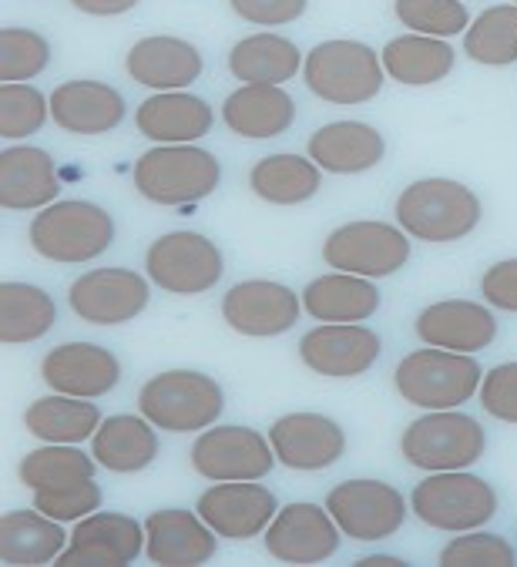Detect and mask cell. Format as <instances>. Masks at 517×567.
Segmentation results:
<instances>
[{
  "label": "cell",
  "instance_id": "cell-1",
  "mask_svg": "<svg viewBox=\"0 0 517 567\" xmlns=\"http://www.w3.org/2000/svg\"><path fill=\"white\" fill-rule=\"evenodd\" d=\"M400 229L417 243H457L480 221V198L454 178L410 182L393 205Z\"/></svg>",
  "mask_w": 517,
  "mask_h": 567
},
{
  "label": "cell",
  "instance_id": "cell-2",
  "mask_svg": "<svg viewBox=\"0 0 517 567\" xmlns=\"http://www.w3.org/2000/svg\"><path fill=\"white\" fill-rule=\"evenodd\" d=\"M115 243V218L84 198H64L41 208L31 221V246L48 262L81 266L105 256Z\"/></svg>",
  "mask_w": 517,
  "mask_h": 567
},
{
  "label": "cell",
  "instance_id": "cell-3",
  "mask_svg": "<svg viewBox=\"0 0 517 567\" xmlns=\"http://www.w3.org/2000/svg\"><path fill=\"white\" fill-rule=\"evenodd\" d=\"M396 393L424 410H454L467 403L474 393H480L484 370L471 353L454 350H413L396 363L393 373Z\"/></svg>",
  "mask_w": 517,
  "mask_h": 567
},
{
  "label": "cell",
  "instance_id": "cell-4",
  "mask_svg": "<svg viewBox=\"0 0 517 567\" xmlns=\"http://www.w3.org/2000/svg\"><path fill=\"white\" fill-rule=\"evenodd\" d=\"M138 410L158 430L198 433L209 430L223 416L226 393L213 377H205L198 370H168L152 377L138 390Z\"/></svg>",
  "mask_w": 517,
  "mask_h": 567
},
{
  "label": "cell",
  "instance_id": "cell-5",
  "mask_svg": "<svg viewBox=\"0 0 517 567\" xmlns=\"http://www.w3.org/2000/svg\"><path fill=\"white\" fill-rule=\"evenodd\" d=\"M135 188L155 205H192L209 198L223 182L213 152L195 145H158L135 162Z\"/></svg>",
  "mask_w": 517,
  "mask_h": 567
},
{
  "label": "cell",
  "instance_id": "cell-6",
  "mask_svg": "<svg viewBox=\"0 0 517 567\" xmlns=\"http://www.w3.org/2000/svg\"><path fill=\"white\" fill-rule=\"evenodd\" d=\"M484 446H487L484 426L457 410H431L427 416L413 420L400 436L403 461L427 474L467 471L484 457Z\"/></svg>",
  "mask_w": 517,
  "mask_h": 567
},
{
  "label": "cell",
  "instance_id": "cell-7",
  "mask_svg": "<svg viewBox=\"0 0 517 567\" xmlns=\"http://www.w3.org/2000/svg\"><path fill=\"white\" fill-rule=\"evenodd\" d=\"M302 81L330 104H363L383 87V58L363 41H323L306 54Z\"/></svg>",
  "mask_w": 517,
  "mask_h": 567
},
{
  "label": "cell",
  "instance_id": "cell-8",
  "mask_svg": "<svg viewBox=\"0 0 517 567\" xmlns=\"http://www.w3.org/2000/svg\"><path fill=\"white\" fill-rule=\"evenodd\" d=\"M410 507L434 530L464 534L494 520L497 494L484 477H474L467 471H437L413 487Z\"/></svg>",
  "mask_w": 517,
  "mask_h": 567
},
{
  "label": "cell",
  "instance_id": "cell-9",
  "mask_svg": "<svg viewBox=\"0 0 517 567\" xmlns=\"http://www.w3.org/2000/svg\"><path fill=\"white\" fill-rule=\"evenodd\" d=\"M323 259L337 272H353L366 279H383L410 262V239L390 221H347L323 243Z\"/></svg>",
  "mask_w": 517,
  "mask_h": 567
},
{
  "label": "cell",
  "instance_id": "cell-10",
  "mask_svg": "<svg viewBox=\"0 0 517 567\" xmlns=\"http://www.w3.org/2000/svg\"><path fill=\"white\" fill-rule=\"evenodd\" d=\"M148 279L172 296H201L219 286L226 259L213 239L198 233H168L145 256Z\"/></svg>",
  "mask_w": 517,
  "mask_h": 567
},
{
  "label": "cell",
  "instance_id": "cell-11",
  "mask_svg": "<svg viewBox=\"0 0 517 567\" xmlns=\"http://www.w3.org/2000/svg\"><path fill=\"white\" fill-rule=\"evenodd\" d=\"M192 467L205 481H262L276 467V450L249 426H209L192 443Z\"/></svg>",
  "mask_w": 517,
  "mask_h": 567
},
{
  "label": "cell",
  "instance_id": "cell-12",
  "mask_svg": "<svg viewBox=\"0 0 517 567\" xmlns=\"http://www.w3.org/2000/svg\"><path fill=\"white\" fill-rule=\"evenodd\" d=\"M148 282L135 269L105 266L77 276L68 289V306L91 326H122L148 309Z\"/></svg>",
  "mask_w": 517,
  "mask_h": 567
},
{
  "label": "cell",
  "instance_id": "cell-13",
  "mask_svg": "<svg viewBox=\"0 0 517 567\" xmlns=\"http://www.w3.org/2000/svg\"><path fill=\"white\" fill-rule=\"evenodd\" d=\"M327 511L340 524L343 537L386 540L406 520V501L383 481H343L327 494Z\"/></svg>",
  "mask_w": 517,
  "mask_h": 567
},
{
  "label": "cell",
  "instance_id": "cell-14",
  "mask_svg": "<svg viewBox=\"0 0 517 567\" xmlns=\"http://www.w3.org/2000/svg\"><path fill=\"white\" fill-rule=\"evenodd\" d=\"M380 336L363 322H323L299 339V360L306 370L330 380L363 377L380 360Z\"/></svg>",
  "mask_w": 517,
  "mask_h": 567
},
{
  "label": "cell",
  "instance_id": "cell-15",
  "mask_svg": "<svg viewBox=\"0 0 517 567\" xmlns=\"http://www.w3.org/2000/svg\"><path fill=\"white\" fill-rule=\"evenodd\" d=\"M340 524L327 507L286 504L266 527V550L279 564H323L340 550Z\"/></svg>",
  "mask_w": 517,
  "mask_h": 567
},
{
  "label": "cell",
  "instance_id": "cell-16",
  "mask_svg": "<svg viewBox=\"0 0 517 567\" xmlns=\"http://www.w3.org/2000/svg\"><path fill=\"white\" fill-rule=\"evenodd\" d=\"M145 550V527L128 514L94 511L77 520L71 544L61 550L58 564L64 567H128Z\"/></svg>",
  "mask_w": 517,
  "mask_h": 567
},
{
  "label": "cell",
  "instance_id": "cell-17",
  "mask_svg": "<svg viewBox=\"0 0 517 567\" xmlns=\"http://www.w3.org/2000/svg\"><path fill=\"white\" fill-rule=\"evenodd\" d=\"M226 540H252L266 534L272 517L279 514V501L269 487L256 481H216L198 497L195 507Z\"/></svg>",
  "mask_w": 517,
  "mask_h": 567
},
{
  "label": "cell",
  "instance_id": "cell-18",
  "mask_svg": "<svg viewBox=\"0 0 517 567\" xmlns=\"http://www.w3.org/2000/svg\"><path fill=\"white\" fill-rule=\"evenodd\" d=\"M302 316V296L272 279H246L236 282L223 296V319L252 339H269L289 332Z\"/></svg>",
  "mask_w": 517,
  "mask_h": 567
},
{
  "label": "cell",
  "instance_id": "cell-19",
  "mask_svg": "<svg viewBox=\"0 0 517 567\" xmlns=\"http://www.w3.org/2000/svg\"><path fill=\"white\" fill-rule=\"evenodd\" d=\"M269 443L289 471H327L343 457L347 433L323 413H286L269 426Z\"/></svg>",
  "mask_w": 517,
  "mask_h": 567
},
{
  "label": "cell",
  "instance_id": "cell-20",
  "mask_svg": "<svg viewBox=\"0 0 517 567\" xmlns=\"http://www.w3.org/2000/svg\"><path fill=\"white\" fill-rule=\"evenodd\" d=\"M41 380L54 393L97 400L122 383V363L97 343H61L41 360Z\"/></svg>",
  "mask_w": 517,
  "mask_h": 567
},
{
  "label": "cell",
  "instance_id": "cell-21",
  "mask_svg": "<svg viewBox=\"0 0 517 567\" xmlns=\"http://www.w3.org/2000/svg\"><path fill=\"white\" fill-rule=\"evenodd\" d=\"M219 534L201 514L168 507L145 520V557L158 567H198L216 557Z\"/></svg>",
  "mask_w": 517,
  "mask_h": 567
},
{
  "label": "cell",
  "instance_id": "cell-22",
  "mask_svg": "<svg viewBox=\"0 0 517 567\" xmlns=\"http://www.w3.org/2000/svg\"><path fill=\"white\" fill-rule=\"evenodd\" d=\"M413 329H417L424 347L454 350V353H480L497 339L494 312L471 299H444L427 306L417 316Z\"/></svg>",
  "mask_w": 517,
  "mask_h": 567
},
{
  "label": "cell",
  "instance_id": "cell-23",
  "mask_svg": "<svg viewBox=\"0 0 517 567\" xmlns=\"http://www.w3.org/2000/svg\"><path fill=\"white\" fill-rule=\"evenodd\" d=\"M51 118L71 135H108L125 122V97L105 81H64L51 91Z\"/></svg>",
  "mask_w": 517,
  "mask_h": 567
},
{
  "label": "cell",
  "instance_id": "cell-24",
  "mask_svg": "<svg viewBox=\"0 0 517 567\" xmlns=\"http://www.w3.org/2000/svg\"><path fill=\"white\" fill-rule=\"evenodd\" d=\"M128 78L155 91H182L198 81L205 61L195 44L168 34L142 38L125 58Z\"/></svg>",
  "mask_w": 517,
  "mask_h": 567
},
{
  "label": "cell",
  "instance_id": "cell-25",
  "mask_svg": "<svg viewBox=\"0 0 517 567\" xmlns=\"http://www.w3.org/2000/svg\"><path fill=\"white\" fill-rule=\"evenodd\" d=\"M135 125L145 138L158 145H192L213 128V107L188 91H158L142 101Z\"/></svg>",
  "mask_w": 517,
  "mask_h": 567
},
{
  "label": "cell",
  "instance_id": "cell-26",
  "mask_svg": "<svg viewBox=\"0 0 517 567\" xmlns=\"http://www.w3.org/2000/svg\"><path fill=\"white\" fill-rule=\"evenodd\" d=\"M61 192L58 168L44 148L14 145L0 152V205L8 212L48 208Z\"/></svg>",
  "mask_w": 517,
  "mask_h": 567
},
{
  "label": "cell",
  "instance_id": "cell-27",
  "mask_svg": "<svg viewBox=\"0 0 517 567\" xmlns=\"http://www.w3.org/2000/svg\"><path fill=\"white\" fill-rule=\"evenodd\" d=\"M158 426L148 416H132L118 413L101 420L97 433L91 436V457L97 467H105L112 474H138L152 467L158 457Z\"/></svg>",
  "mask_w": 517,
  "mask_h": 567
},
{
  "label": "cell",
  "instance_id": "cell-28",
  "mask_svg": "<svg viewBox=\"0 0 517 567\" xmlns=\"http://www.w3.org/2000/svg\"><path fill=\"white\" fill-rule=\"evenodd\" d=\"M296 118V101L282 84H242L223 104V122L239 138H276Z\"/></svg>",
  "mask_w": 517,
  "mask_h": 567
},
{
  "label": "cell",
  "instance_id": "cell-29",
  "mask_svg": "<svg viewBox=\"0 0 517 567\" xmlns=\"http://www.w3.org/2000/svg\"><path fill=\"white\" fill-rule=\"evenodd\" d=\"M386 142L373 125L333 122L309 138V158L333 175H360L383 162Z\"/></svg>",
  "mask_w": 517,
  "mask_h": 567
},
{
  "label": "cell",
  "instance_id": "cell-30",
  "mask_svg": "<svg viewBox=\"0 0 517 567\" xmlns=\"http://www.w3.org/2000/svg\"><path fill=\"white\" fill-rule=\"evenodd\" d=\"M71 544L61 520L34 511H8L0 517V560L8 567H34L51 564Z\"/></svg>",
  "mask_w": 517,
  "mask_h": 567
},
{
  "label": "cell",
  "instance_id": "cell-31",
  "mask_svg": "<svg viewBox=\"0 0 517 567\" xmlns=\"http://www.w3.org/2000/svg\"><path fill=\"white\" fill-rule=\"evenodd\" d=\"M302 309L320 322H366L380 309V289L366 276L330 272L302 289Z\"/></svg>",
  "mask_w": 517,
  "mask_h": 567
},
{
  "label": "cell",
  "instance_id": "cell-32",
  "mask_svg": "<svg viewBox=\"0 0 517 567\" xmlns=\"http://www.w3.org/2000/svg\"><path fill=\"white\" fill-rule=\"evenodd\" d=\"M58 322L54 299L31 282H4L0 286V343L24 347L38 343Z\"/></svg>",
  "mask_w": 517,
  "mask_h": 567
},
{
  "label": "cell",
  "instance_id": "cell-33",
  "mask_svg": "<svg viewBox=\"0 0 517 567\" xmlns=\"http://www.w3.org/2000/svg\"><path fill=\"white\" fill-rule=\"evenodd\" d=\"M229 71L242 84H282L302 71V51L282 34H252L229 51Z\"/></svg>",
  "mask_w": 517,
  "mask_h": 567
},
{
  "label": "cell",
  "instance_id": "cell-34",
  "mask_svg": "<svg viewBox=\"0 0 517 567\" xmlns=\"http://www.w3.org/2000/svg\"><path fill=\"white\" fill-rule=\"evenodd\" d=\"M24 426L38 440L48 443H81L91 440L101 426V410L91 400L81 396H41L24 410Z\"/></svg>",
  "mask_w": 517,
  "mask_h": 567
},
{
  "label": "cell",
  "instance_id": "cell-35",
  "mask_svg": "<svg viewBox=\"0 0 517 567\" xmlns=\"http://www.w3.org/2000/svg\"><path fill=\"white\" fill-rule=\"evenodd\" d=\"M380 58H383V71L400 84H437L454 68V48L427 34L393 38Z\"/></svg>",
  "mask_w": 517,
  "mask_h": 567
},
{
  "label": "cell",
  "instance_id": "cell-36",
  "mask_svg": "<svg viewBox=\"0 0 517 567\" xmlns=\"http://www.w3.org/2000/svg\"><path fill=\"white\" fill-rule=\"evenodd\" d=\"M320 165L302 155H269L249 172V188L272 205H302L320 192Z\"/></svg>",
  "mask_w": 517,
  "mask_h": 567
},
{
  "label": "cell",
  "instance_id": "cell-37",
  "mask_svg": "<svg viewBox=\"0 0 517 567\" xmlns=\"http://www.w3.org/2000/svg\"><path fill=\"white\" fill-rule=\"evenodd\" d=\"M94 457L74 443H48L31 450L18 467V477L31 491H61L94 481Z\"/></svg>",
  "mask_w": 517,
  "mask_h": 567
},
{
  "label": "cell",
  "instance_id": "cell-38",
  "mask_svg": "<svg viewBox=\"0 0 517 567\" xmlns=\"http://www.w3.org/2000/svg\"><path fill=\"white\" fill-rule=\"evenodd\" d=\"M464 54L477 64L504 68L517 61V4L487 8L464 31Z\"/></svg>",
  "mask_w": 517,
  "mask_h": 567
},
{
  "label": "cell",
  "instance_id": "cell-39",
  "mask_svg": "<svg viewBox=\"0 0 517 567\" xmlns=\"http://www.w3.org/2000/svg\"><path fill=\"white\" fill-rule=\"evenodd\" d=\"M51 61V44L44 34L28 28H4L0 31V81L21 84L38 78Z\"/></svg>",
  "mask_w": 517,
  "mask_h": 567
},
{
  "label": "cell",
  "instance_id": "cell-40",
  "mask_svg": "<svg viewBox=\"0 0 517 567\" xmlns=\"http://www.w3.org/2000/svg\"><path fill=\"white\" fill-rule=\"evenodd\" d=\"M396 21L410 28V34L427 38H454L471 28L467 8L461 0H396Z\"/></svg>",
  "mask_w": 517,
  "mask_h": 567
},
{
  "label": "cell",
  "instance_id": "cell-41",
  "mask_svg": "<svg viewBox=\"0 0 517 567\" xmlns=\"http://www.w3.org/2000/svg\"><path fill=\"white\" fill-rule=\"evenodd\" d=\"M51 115V97L31 84H0V135L8 142L41 132Z\"/></svg>",
  "mask_w": 517,
  "mask_h": 567
},
{
  "label": "cell",
  "instance_id": "cell-42",
  "mask_svg": "<svg viewBox=\"0 0 517 567\" xmlns=\"http://www.w3.org/2000/svg\"><path fill=\"white\" fill-rule=\"evenodd\" d=\"M517 550L500 537L487 530H464V537H454L441 550V567H514Z\"/></svg>",
  "mask_w": 517,
  "mask_h": 567
},
{
  "label": "cell",
  "instance_id": "cell-43",
  "mask_svg": "<svg viewBox=\"0 0 517 567\" xmlns=\"http://www.w3.org/2000/svg\"><path fill=\"white\" fill-rule=\"evenodd\" d=\"M34 507L54 520H81L101 507V487L94 481L61 487V491H34Z\"/></svg>",
  "mask_w": 517,
  "mask_h": 567
},
{
  "label": "cell",
  "instance_id": "cell-44",
  "mask_svg": "<svg viewBox=\"0 0 517 567\" xmlns=\"http://www.w3.org/2000/svg\"><path fill=\"white\" fill-rule=\"evenodd\" d=\"M480 406L500 423H517V363H500L484 377Z\"/></svg>",
  "mask_w": 517,
  "mask_h": 567
},
{
  "label": "cell",
  "instance_id": "cell-45",
  "mask_svg": "<svg viewBox=\"0 0 517 567\" xmlns=\"http://www.w3.org/2000/svg\"><path fill=\"white\" fill-rule=\"evenodd\" d=\"M232 11L259 28H282L306 14L309 0H229Z\"/></svg>",
  "mask_w": 517,
  "mask_h": 567
},
{
  "label": "cell",
  "instance_id": "cell-46",
  "mask_svg": "<svg viewBox=\"0 0 517 567\" xmlns=\"http://www.w3.org/2000/svg\"><path fill=\"white\" fill-rule=\"evenodd\" d=\"M480 296L504 312H517V259L494 262L480 279Z\"/></svg>",
  "mask_w": 517,
  "mask_h": 567
},
{
  "label": "cell",
  "instance_id": "cell-47",
  "mask_svg": "<svg viewBox=\"0 0 517 567\" xmlns=\"http://www.w3.org/2000/svg\"><path fill=\"white\" fill-rule=\"evenodd\" d=\"M71 4L91 18H115V14H125L132 11L138 0H71Z\"/></svg>",
  "mask_w": 517,
  "mask_h": 567
},
{
  "label": "cell",
  "instance_id": "cell-48",
  "mask_svg": "<svg viewBox=\"0 0 517 567\" xmlns=\"http://www.w3.org/2000/svg\"><path fill=\"white\" fill-rule=\"evenodd\" d=\"M356 564H360V567H406V560L390 557V554H370V557H360Z\"/></svg>",
  "mask_w": 517,
  "mask_h": 567
},
{
  "label": "cell",
  "instance_id": "cell-49",
  "mask_svg": "<svg viewBox=\"0 0 517 567\" xmlns=\"http://www.w3.org/2000/svg\"><path fill=\"white\" fill-rule=\"evenodd\" d=\"M514 4H517V0H514Z\"/></svg>",
  "mask_w": 517,
  "mask_h": 567
}]
</instances>
